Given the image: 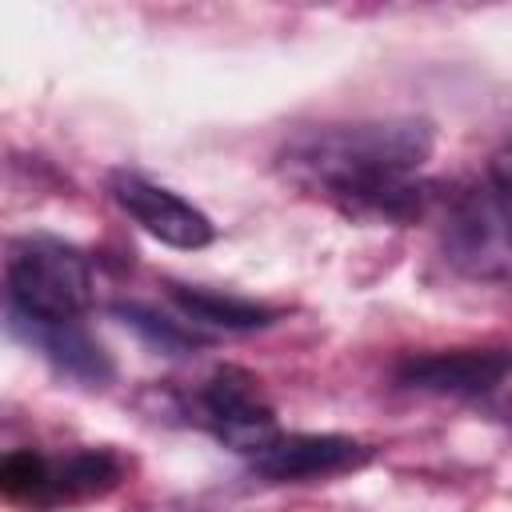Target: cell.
<instances>
[{
    "label": "cell",
    "instance_id": "obj_5",
    "mask_svg": "<svg viewBox=\"0 0 512 512\" xmlns=\"http://www.w3.org/2000/svg\"><path fill=\"white\" fill-rule=\"evenodd\" d=\"M200 412L204 424L244 456H256L280 436L272 408L260 400V388L244 368H216L200 392Z\"/></svg>",
    "mask_w": 512,
    "mask_h": 512
},
{
    "label": "cell",
    "instance_id": "obj_4",
    "mask_svg": "<svg viewBox=\"0 0 512 512\" xmlns=\"http://www.w3.org/2000/svg\"><path fill=\"white\" fill-rule=\"evenodd\" d=\"M112 200L148 232L156 236L160 244L168 248H184V252H196L204 244L216 240V224L192 204L184 200L180 192L148 180V176H136V172H116L112 176Z\"/></svg>",
    "mask_w": 512,
    "mask_h": 512
},
{
    "label": "cell",
    "instance_id": "obj_7",
    "mask_svg": "<svg viewBox=\"0 0 512 512\" xmlns=\"http://www.w3.org/2000/svg\"><path fill=\"white\" fill-rule=\"evenodd\" d=\"M252 460V472L268 480H316L332 472L360 468L368 460V444L352 436H332V432H280L268 440Z\"/></svg>",
    "mask_w": 512,
    "mask_h": 512
},
{
    "label": "cell",
    "instance_id": "obj_3",
    "mask_svg": "<svg viewBox=\"0 0 512 512\" xmlns=\"http://www.w3.org/2000/svg\"><path fill=\"white\" fill-rule=\"evenodd\" d=\"M444 260L484 284H512V200L488 192L468 196L444 224Z\"/></svg>",
    "mask_w": 512,
    "mask_h": 512
},
{
    "label": "cell",
    "instance_id": "obj_8",
    "mask_svg": "<svg viewBox=\"0 0 512 512\" xmlns=\"http://www.w3.org/2000/svg\"><path fill=\"white\" fill-rule=\"evenodd\" d=\"M12 332H20L36 352H44L60 372H68L76 380L104 384L112 376L104 348L76 320H28V316L12 312Z\"/></svg>",
    "mask_w": 512,
    "mask_h": 512
},
{
    "label": "cell",
    "instance_id": "obj_1",
    "mask_svg": "<svg viewBox=\"0 0 512 512\" xmlns=\"http://www.w3.org/2000/svg\"><path fill=\"white\" fill-rule=\"evenodd\" d=\"M432 148L436 132L428 120H356L300 132L284 148V168L356 216L412 220L428 204V184L416 172Z\"/></svg>",
    "mask_w": 512,
    "mask_h": 512
},
{
    "label": "cell",
    "instance_id": "obj_9",
    "mask_svg": "<svg viewBox=\"0 0 512 512\" xmlns=\"http://www.w3.org/2000/svg\"><path fill=\"white\" fill-rule=\"evenodd\" d=\"M176 308L196 324V328H220V332H252L276 320L272 308L244 300V296H228V292H212V288H172Z\"/></svg>",
    "mask_w": 512,
    "mask_h": 512
},
{
    "label": "cell",
    "instance_id": "obj_6",
    "mask_svg": "<svg viewBox=\"0 0 512 512\" xmlns=\"http://www.w3.org/2000/svg\"><path fill=\"white\" fill-rule=\"evenodd\" d=\"M512 376L508 348H452V352H424L408 356L396 368V380L416 392L436 396H480L492 392Z\"/></svg>",
    "mask_w": 512,
    "mask_h": 512
},
{
    "label": "cell",
    "instance_id": "obj_13",
    "mask_svg": "<svg viewBox=\"0 0 512 512\" xmlns=\"http://www.w3.org/2000/svg\"><path fill=\"white\" fill-rule=\"evenodd\" d=\"M488 180H492L496 196L512 200V140H504V144L492 152V160H488Z\"/></svg>",
    "mask_w": 512,
    "mask_h": 512
},
{
    "label": "cell",
    "instance_id": "obj_2",
    "mask_svg": "<svg viewBox=\"0 0 512 512\" xmlns=\"http://www.w3.org/2000/svg\"><path fill=\"white\" fill-rule=\"evenodd\" d=\"M8 300L28 320H76L92 304V264L56 236H24L8 248Z\"/></svg>",
    "mask_w": 512,
    "mask_h": 512
},
{
    "label": "cell",
    "instance_id": "obj_12",
    "mask_svg": "<svg viewBox=\"0 0 512 512\" xmlns=\"http://www.w3.org/2000/svg\"><path fill=\"white\" fill-rule=\"evenodd\" d=\"M116 316H120L124 324H132L144 340H152L156 348H164V352H188V348L200 344V336L188 332L180 320H168V316H160V312H152V308H144V304H120Z\"/></svg>",
    "mask_w": 512,
    "mask_h": 512
},
{
    "label": "cell",
    "instance_id": "obj_11",
    "mask_svg": "<svg viewBox=\"0 0 512 512\" xmlns=\"http://www.w3.org/2000/svg\"><path fill=\"white\" fill-rule=\"evenodd\" d=\"M0 484L12 500H28V504H48L52 500V484H56V464L44 460L32 448L8 452L4 468H0Z\"/></svg>",
    "mask_w": 512,
    "mask_h": 512
},
{
    "label": "cell",
    "instance_id": "obj_10",
    "mask_svg": "<svg viewBox=\"0 0 512 512\" xmlns=\"http://www.w3.org/2000/svg\"><path fill=\"white\" fill-rule=\"evenodd\" d=\"M120 480V460L112 452H76L64 464H56V484L52 500H72V496H96L108 492Z\"/></svg>",
    "mask_w": 512,
    "mask_h": 512
}]
</instances>
